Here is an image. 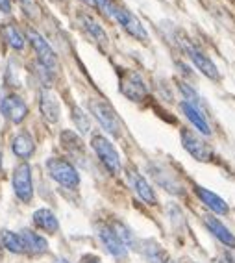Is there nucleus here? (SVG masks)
I'll return each mask as SVG.
<instances>
[{
	"label": "nucleus",
	"instance_id": "10",
	"mask_svg": "<svg viewBox=\"0 0 235 263\" xmlns=\"http://www.w3.org/2000/svg\"><path fill=\"white\" fill-rule=\"evenodd\" d=\"M126 176H128L130 185H132V189L135 191V195L141 198L143 202L148 204V206H155V204H158V197H155L154 189H152V185L146 182L145 176H143L139 171L133 169V167H128Z\"/></svg>",
	"mask_w": 235,
	"mask_h": 263
},
{
	"label": "nucleus",
	"instance_id": "28",
	"mask_svg": "<svg viewBox=\"0 0 235 263\" xmlns=\"http://www.w3.org/2000/svg\"><path fill=\"white\" fill-rule=\"evenodd\" d=\"M21 2V6L24 8V11L28 15H33V11H35V6H33V2L32 0H19Z\"/></svg>",
	"mask_w": 235,
	"mask_h": 263
},
{
	"label": "nucleus",
	"instance_id": "5",
	"mask_svg": "<svg viewBox=\"0 0 235 263\" xmlns=\"http://www.w3.org/2000/svg\"><path fill=\"white\" fill-rule=\"evenodd\" d=\"M111 17L117 21V23L121 24L133 39H137V41H148V32H146V28L130 10H126V8H123V6L113 4Z\"/></svg>",
	"mask_w": 235,
	"mask_h": 263
},
{
	"label": "nucleus",
	"instance_id": "14",
	"mask_svg": "<svg viewBox=\"0 0 235 263\" xmlns=\"http://www.w3.org/2000/svg\"><path fill=\"white\" fill-rule=\"evenodd\" d=\"M194 193L197 197L202 200V204L206 208H209L215 215H228L230 213V206L224 202V198H221L217 193L209 191V189L202 187V185H194Z\"/></svg>",
	"mask_w": 235,
	"mask_h": 263
},
{
	"label": "nucleus",
	"instance_id": "30",
	"mask_svg": "<svg viewBox=\"0 0 235 263\" xmlns=\"http://www.w3.org/2000/svg\"><path fill=\"white\" fill-rule=\"evenodd\" d=\"M215 261H217V263H235L233 259H231L230 254H226V252H224V254H221V256H219V258H217Z\"/></svg>",
	"mask_w": 235,
	"mask_h": 263
},
{
	"label": "nucleus",
	"instance_id": "18",
	"mask_svg": "<svg viewBox=\"0 0 235 263\" xmlns=\"http://www.w3.org/2000/svg\"><path fill=\"white\" fill-rule=\"evenodd\" d=\"M11 151L21 160H28V158H32L33 152H35V141H33V137L30 136L28 132H21V134H17L13 137V141H11Z\"/></svg>",
	"mask_w": 235,
	"mask_h": 263
},
{
	"label": "nucleus",
	"instance_id": "27",
	"mask_svg": "<svg viewBox=\"0 0 235 263\" xmlns=\"http://www.w3.org/2000/svg\"><path fill=\"white\" fill-rule=\"evenodd\" d=\"M94 6L100 8L104 13H108L111 17V10H113V0H94Z\"/></svg>",
	"mask_w": 235,
	"mask_h": 263
},
{
	"label": "nucleus",
	"instance_id": "19",
	"mask_svg": "<svg viewBox=\"0 0 235 263\" xmlns=\"http://www.w3.org/2000/svg\"><path fill=\"white\" fill-rule=\"evenodd\" d=\"M33 224L37 226L39 230L47 232V234H56L60 230V222L54 212H50L48 208H39L37 212H33Z\"/></svg>",
	"mask_w": 235,
	"mask_h": 263
},
{
	"label": "nucleus",
	"instance_id": "20",
	"mask_svg": "<svg viewBox=\"0 0 235 263\" xmlns=\"http://www.w3.org/2000/svg\"><path fill=\"white\" fill-rule=\"evenodd\" d=\"M80 21H82V24H84L85 32L89 33L94 41L100 43V45H108V33L104 32V28L100 26V23H96V21L87 13H82Z\"/></svg>",
	"mask_w": 235,
	"mask_h": 263
},
{
	"label": "nucleus",
	"instance_id": "16",
	"mask_svg": "<svg viewBox=\"0 0 235 263\" xmlns=\"http://www.w3.org/2000/svg\"><path fill=\"white\" fill-rule=\"evenodd\" d=\"M180 109H182V113H184L189 121L193 122V126L197 128L200 134H204V136H211V126H209V122H207L202 109L193 106V104L185 102V100L184 102H180Z\"/></svg>",
	"mask_w": 235,
	"mask_h": 263
},
{
	"label": "nucleus",
	"instance_id": "32",
	"mask_svg": "<svg viewBox=\"0 0 235 263\" xmlns=\"http://www.w3.org/2000/svg\"><path fill=\"white\" fill-rule=\"evenodd\" d=\"M82 2H85V4H89V6H94V0H82Z\"/></svg>",
	"mask_w": 235,
	"mask_h": 263
},
{
	"label": "nucleus",
	"instance_id": "26",
	"mask_svg": "<svg viewBox=\"0 0 235 263\" xmlns=\"http://www.w3.org/2000/svg\"><path fill=\"white\" fill-rule=\"evenodd\" d=\"M180 91L184 93V97H185V102H189V104H193V106H197V108H200V97L197 95V91L194 89H191L187 84H180ZM202 109V108H200Z\"/></svg>",
	"mask_w": 235,
	"mask_h": 263
},
{
	"label": "nucleus",
	"instance_id": "23",
	"mask_svg": "<svg viewBox=\"0 0 235 263\" xmlns=\"http://www.w3.org/2000/svg\"><path fill=\"white\" fill-rule=\"evenodd\" d=\"M4 39L8 41V45H10L11 48H15V50H23L24 45H26V39L23 37V33L17 30V26H13V24H6L4 26Z\"/></svg>",
	"mask_w": 235,
	"mask_h": 263
},
{
	"label": "nucleus",
	"instance_id": "24",
	"mask_svg": "<svg viewBox=\"0 0 235 263\" xmlns=\"http://www.w3.org/2000/svg\"><path fill=\"white\" fill-rule=\"evenodd\" d=\"M72 121L76 124V130L80 132V134H87L91 130V121L89 117L85 115V111L78 106H72Z\"/></svg>",
	"mask_w": 235,
	"mask_h": 263
},
{
	"label": "nucleus",
	"instance_id": "7",
	"mask_svg": "<svg viewBox=\"0 0 235 263\" xmlns=\"http://www.w3.org/2000/svg\"><path fill=\"white\" fill-rule=\"evenodd\" d=\"M121 93L132 102H143L148 97V85L135 71H126L121 76Z\"/></svg>",
	"mask_w": 235,
	"mask_h": 263
},
{
	"label": "nucleus",
	"instance_id": "4",
	"mask_svg": "<svg viewBox=\"0 0 235 263\" xmlns=\"http://www.w3.org/2000/svg\"><path fill=\"white\" fill-rule=\"evenodd\" d=\"M11 183H13L15 197L19 198L21 202H24V204L32 202V198H33L32 167H30L26 161H23V163H19L17 167H15Z\"/></svg>",
	"mask_w": 235,
	"mask_h": 263
},
{
	"label": "nucleus",
	"instance_id": "31",
	"mask_svg": "<svg viewBox=\"0 0 235 263\" xmlns=\"http://www.w3.org/2000/svg\"><path fill=\"white\" fill-rule=\"evenodd\" d=\"M82 263H100V259L96 258V256H84V258H82Z\"/></svg>",
	"mask_w": 235,
	"mask_h": 263
},
{
	"label": "nucleus",
	"instance_id": "15",
	"mask_svg": "<svg viewBox=\"0 0 235 263\" xmlns=\"http://www.w3.org/2000/svg\"><path fill=\"white\" fill-rule=\"evenodd\" d=\"M204 222H206V228L215 235L217 239L221 241L224 247L228 249H235V235L231 234V230L221 219H217V215H206L204 217Z\"/></svg>",
	"mask_w": 235,
	"mask_h": 263
},
{
	"label": "nucleus",
	"instance_id": "3",
	"mask_svg": "<svg viewBox=\"0 0 235 263\" xmlns=\"http://www.w3.org/2000/svg\"><path fill=\"white\" fill-rule=\"evenodd\" d=\"M91 146H93L94 154L99 156V160L102 161V165L109 171L111 174L121 173V156H119L117 148L113 146V143L108 137L94 134L91 137Z\"/></svg>",
	"mask_w": 235,
	"mask_h": 263
},
{
	"label": "nucleus",
	"instance_id": "17",
	"mask_svg": "<svg viewBox=\"0 0 235 263\" xmlns=\"http://www.w3.org/2000/svg\"><path fill=\"white\" fill-rule=\"evenodd\" d=\"M21 239H23L24 250L28 254H32V256H41V254H45L48 250V241L43 235L28 230V228H24L21 232Z\"/></svg>",
	"mask_w": 235,
	"mask_h": 263
},
{
	"label": "nucleus",
	"instance_id": "8",
	"mask_svg": "<svg viewBox=\"0 0 235 263\" xmlns=\"http://www.w3.org/2000/svg\"><path fill=\"white\" fill-rule=\"evenodd\" d=\"M180 137H182V145H184V148L189 152V154L193 156L197 161H204V163H207V161H211L213 158H215L211 146L207 145L206 141H202L198 136H194L191 130L184 128V130L180 132Z\"/></svg>",
	"mask_w": 235,
	"mask_h": 263
},
{
	"label": "nucleus",
	"instance_id": "25",
	"mask_svg": "<svg viewBox=\"0 0 235 263\" xmlns=\"http://www.w3.org/2000/svg\"><path fill=\"white\" fill-rule=\"evenodd\" d=\"M111 228L113 230H115V234L119 235V239L123 241L124 243V247H132L133 245V234L130 230H128L126 228V224H124V222H121V221H117V222H113L111 224Z\"/></svg>",
	"mask_w": 235,
	"mask_h": 263
},
{
	"label": "nucleus",
	"instance_id": "34",
	"mask_svg": "<svg viewBox=\"0 0 235 263\" xmlns=\"http://www.w3.org/2000/svg\"><path fill=\"white\" fill-rule=\"evenodd\" d=\"M0 165H2V154H0Z\"/></svg>",
	"mask_w": 235,
	"mask_h": 263
},
{
	"label": "nucleus",
	"instance_id": "9",
	"mask_svg": "<svg viewBox=\"0 0 235 263\" xmlns=\"http://www.w3.org/2000/svg\"><path fill=\"white\" fill-rule=\"evenodd\" d=\"M96 235H99L102 247L111 254L113 258L124 259L128 256V249L124 247L123 241L119 239V235L115 234L111 224H104V222H100V224L96 226Z\"/></svg>",
	"mask_w": 235,
	"mask_h": 263
},
{
	"label": "nucleus",
	"instance_id": "22",
	"mask_svg": "<svg viewBox=\"0 0 235 263\" xmlns=\"http://www.w3.org/2000/svg\"><path fill=\"white\" fill-rule=\"evenodd\" d=\"M60 141H62L63 148L69 151L71 154H84V141L72 130H63L62 136H60Z\"/></svg>",
	"mask_w": 235,
	"mask_h": 263
},
{
	"label": "nucleus",
	"instance_id": "1",
	"mask_svg": "<svg viewBox=\"0 0 235 263\" xmlns=\"http://www.w3.org/2000/svg\"><path fill=\"white\" fill-rule=\"evenodd\" d=\"M47 171L50 174V178L63 187L76 189L80 185V174H78L76 167L63 158H50L47 161Z\"/></svg>",
	"mask_w": 235,
	"mask_h": 263
},
{
	"label": "nucleus",
	"instance_id": "2",
	"mask_svg": "<svg viewBox=\"0 0 235 263\" xmlns=\"http://www.w3.org/2000/svg\"><path fill=\"white\" fill-rule=\"evenodd\" d=\"M89 111L94 115V119L100 122V126L108 132L109 136L119 137L121 136V121H119L117 111L113 109V106L109 102L102 99H91L89 100Z\"/></svg>",
	"mask_w": 235,
	"mask_h": 263
},
{
	"label": "nucleus",
	"instance_id": "12",
	"mask_svg": "<svg viewBox=\"0 0 235 263\" xmlns=\"http://www.w3.org/2000/svg\"><path fill=\"white\" fill-rule=\"evenodd\" d=\"M185 52H187L189 60L193 61L194 67H197L204 76H207L209 80H219V78H221V72H219L217 65L204 54V52H200L198 48H194L193 45H189V43L185 45Z\"/></svg>",
	"mask_w": 235,
	"mask_h": 263
},
{
	"label": "nucleus",
	"instance_id": "21",
	"mask_svg": "<svg viewBox=\"0 0 235 263\" xmlns=\"http://www.w3.org/2000/svg\"><path fill=\"white\" fill-rule=\"evenodd\" d=\"M0 243L4 247L8 252L11 254H24V245L23 239H21V234H15L11 230H2L0 232Z\"/></svg>",
	"mask_w": 235,
	"mask_h": 263
},
{
	"label": "nucleus",
	"instance_id": "29",
	"mask_svg": "<svg viewBox=\"0 0 235 263\" xmlns=\"http://www.w3.org/2000/svg\"><path fill=\"white\" fill-rule=\"evenodd\" d=\"M0 11L10 13L11 11V0H0Z\"/></svg>",
	"mask_w": 235,
	"mask_h": 263
},
{
	"label": "nucleus",
	"instance_id": "13",
	"mask_svg": "<svg viewBox=\"0 0 235 263\" xmlns=\"http://www.w3.org/2000/svg\"><path fill=\"white\" fill-rule=\"evenodd\" d=\"M39 111L52 124L60 121V113H62L60 111V102H57L56 95L47 87H43L39 91Z\"/></svg>",
	"mask_w": 235,
	"mask_h": 263
},
{
	"label": "nucleus",
	"instance_id": "33",
	"mask_svg": "<svg viewBox=\"0 0 235 263\" xmlns=\"http://www.w3.org/2000/svg\"><path fill=\"white\" fill-rule=\"evenodd\" d=\"M54 263H69V261H67V259H63V258H60V259H56Z\"/></svg>",
	"mask_w": 235,
	"mask_h": 263
},
{
	"label": "nucleus",
	"instance_id": "11",
	"mask_svg": "<svg viewBox=\"0 0 235 263\" xmlns=\"http://www.w3.org/2000/svg\"><path fill=\"white\" fill-rule=\"evenodd\" d=\"M0 111L8 121L19 124L28 115V106L19 95H6L4 99L0 100Z\"/></svg>",
	"mask_w": 235,
	"mask_h": 263
},
{
	"label": "nucleus",
	"instance_id": "6",
	"mask_svg": "<svg viewBox=\"0 0 235 263\" xmlns=\"http://www.w3.org/2000/svg\"><path fill=\"white\" fill-rule=\"evenodd\" d=\"M26 37H28L30 45H32L33 50H35V54H37L39 65H43L45 69H48V71L54 72V69L57 67V56H56V52L52 50V47L48 45L47 39L43 37L39 32H35V30H32V28H28Z\"/></svg>",
	"mask_w": 235,
	"mask_h": 263
}]
</instances>
